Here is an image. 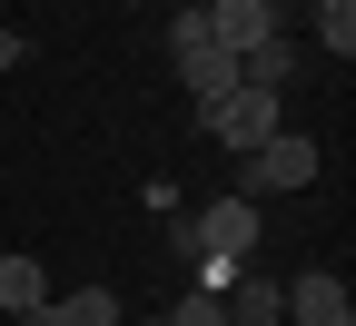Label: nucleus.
<instances>
[{
  "label": "nucleus",
  "mask_w": 356,
  "mask_h": 326,
  "mask_svg": "<svg viewBox=\"0 0 356 326\" xmlns=\"http://www.w3.org/2000/svg\"><path fill=\"white\" fill-rule=\"evenodd\" d=\"M30 326H129V316H119V297H109V287H70V297L40 307Z\"/></svg>",
  "instance_id": "nucleus-6"
},
{
  "label": "nucleus",
  "mask_w": 356,
  "mask_h": 326,
  "mask_svg": "<svg viewBox=\"0 0 356 326\" xmlns=\"http://www.w3.org/2000/svg\"><path fill=\"white\" fill-rule=\"evenodd\" d=\"M277 316H287V277H248L228 297V326H277Z\"/></svg>",
  "instance_id": "nucleus-9"
},
{
  "label": "nucleus",
  "mask_w": 356,
  "mask_h": 326,
  "mask_svg": "<svg viewBox=\"0 0 356 326\" xmlns=\"http://www.w3.org/2000/svg\"><path fill=\"white\" fill-rule=\"evenodd\" d=\"M297 188H317V138H307V129L257 138L248 168H238V198H297Z\"/></svg>",
  "instance_id": "nucleus-1"
},
{
  "label": "nucleus",
  "mask_w": 356,
  "mask_h": 326,
  "mask_svg": "<svg viewBox=\"0 0 356 326\" xmlns=\"http://www.w3.org/2000/svg\"><path fill=\"white\" fill-rule=\"evenodd\" d=\"M307 30H317L327 60H346L356 50V0H307Z\"/></svg>",
  "instance_id": "nucleus-10"
},
{
  "label": "nucleus",
  "mask_w": 356,
  "mask_h": 326,
  "mask_svg": "<svg viewBox=\"0 0 356 326\" xmlns=\"http://www.w3.org/2000/svg\"><path fill=\"white\" fill-rule=\"evenodd\" d=\"M257 10H277V20H287V10H297V0H257Z\"/></svg>",
  "instance_id": "nucleus-13"
},
{
  "label": "nucleus",
  "mask_w": 356,
  "mask_h": 326,
  "mask_svg": "<svg viewBox=\"0 0 356 326\" xmlns=\"http://www.w3.org/2000/svg\"><path fill=\"white\" fill-rule=\"evenodd\" d=\"M159 326H228V297H168Z\"/></svg>",
  "instance_id": "nucleus-11"
},
{
  "label": "nucleus",
  "mask_w": 356,
  "mask_h": 326,
  "mask_svg": "<svg viewBox=\"0 0 356 326\" xmlns=\"http://www.w3.org/2000/svg\"><path fill=\"white\" fill-rule=\"evenodd\" d=\"M10 70H20V40H10V30H0V79H10Z\"/></svg>",
  "instance_id": "nucleus-12"
},
{
  "label": "nucleus",
  "mask_w": 356,
  "mask_h": 326,
  "mask_svg": "<svg viewBox=\"0 0 356 326\" xmlns=\"http://www.w3.org/2000/svg\"><path fill=\"white\" fill-rule=\"evenodd\" d=\"M178 89H188L198 109H218V99H228V89H238V60L218 50V40H208V50H178Z\"/></svg>",
  "instance_id": "nucleus-5"
},
{
  "label": "nucleus",
  "mask_w": 356,
  "mask_h": 326,
  "mask_svg": "<svg viewBox=\"0 0 356 326\" xmlns=\"http://www.w3.org/2000/svg\"><path fill=\"white\" fill-rule=\"evenodd\" d=\"M238 79H248V89H287V79H297V50H287V30H267L257 50L238 60Z\"/></svg>",
  "instance_id": "nucleus-8"
},
{
  "label": "nucleus",
  "mask_w": 356,
  "mask_h": 326,
  "mask_svg": "<svg viewBox=\"0 0 356 326\" xmlns=\"http://www.w3.org/2000/svg\"><path fill=\"white\" fill-rule=\"evenodd\" d=\"M287 316H297V326H356V307H346V277H327V267L287 277Z\"/></svg>",
  "instance_id": "nucleus-4"
},
{
  "label": "nucleus",
  "mask_w": 356,
  "mask_h": 326,
  "mask_svg": "<svg viewBox=\"0 0 356 326\" xmlns=\"http://www.w3.org/2000/svg\"><path fill=\"white\" fill-rule=\"evenodd\" d=\"M149 326H159V316H149Z\"/></svg>",
  "instance_id": "nucleus-16"
},
{
  "label": "nucleus",
  "mask_w": 356,
  "mask_h": 326,
  "mask_svg": "<svg viewBox=\"0 0 356 326\" xmlns=\"http://www.w3.org/2000/svg\"><path fill=\"white\" fill-rule=\"evenodd\" d=\"M178 247H188V257H257L267 238H257V198H208L198 218H178Z\"/></svg>",
  "instance_id": "nucleus-2"
},
{
  "label": "nucleus",
  "mask_w": 356,
  "mask_h": 326,
  "mask_svg": "<svg viewBox=\"0 0 356 326\" xmlns=\"http://www.w3.org/2000/svg\"><path fill=\"white\" fill-rule=\"evenodd\" d=\"M297 10H307V0H297Z\"/></svg>",
  "instance_id": "nucleus-15"
},
{
  "label": "nucleus",
  "mask_w": 356,
  "mask_h": 326,
  "mask_svg": "<svg viewBox=\"0 0 356 326\" xmlns=\"http://www.w3.org/2000/svg\"><path fill=\"white\" fill-rule=\"evenodd\" d=\"M277 129H287V89H248V79H238L228 99L208 109V138H218V149H238V158L257 149V138H277Z\"/></svg>",
  "instance_id": "nucleus-3"
},
{
  "label": "nucleus",
  "mask_w": 356,
  "mask_h": 326,
  "mask_svg": "<svg viewBox=\"0 0 356 326\" xmlns=\"http://www.w3.org/2000/svg\"><path fill=\"white\" fill-rule=\"evenodd\" d=\"M0 307H10L20 326L50 307V277H40V257H30V247H20V257H0Z\"/></svg>",
  "instance_id": "nucleus-7"
},
{
  "label": "nucleus",
  "mask_w": 356,
  "mask_h": 326,
  "mask_svg": "<svg viewBox=\"0 0 356 326\" xmlns=\"http://www.w3.org/2000/svg\"><path fill=\"white\" fill-rule=\"evenodd\" d=\"M0 10H10V0H0Z\"/></svg>",
  "instance_id": "nucleus-14"
}]
</instances>
